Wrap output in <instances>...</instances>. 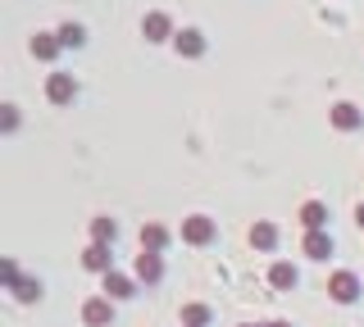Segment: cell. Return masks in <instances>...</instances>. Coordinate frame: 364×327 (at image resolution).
<instances>
[{
    "label": "cell",
    "mask_w": 364,
    "mask_h": 327,
    "mask_svg": "<svg viewBox=\"0 0 364 327\" xmlns=\"http://www.w3.org/2000/svg\"><path fill=\"white\" fill-rule=\"evenodd\" d=\"M364 296V282L355 268H337V273H328V300H337V304H355Z\"/></svg>",
    "instance_id": "1"
},
{
    "label": "cell",
    "mask_w": 364,
    "mask_h": 327,
    "mask_svg": "<svg viewBox=\"0 0 364 327\" xmlns=\"http://www.w3.org/2000/svg\"><path fill=\"white\" fill-rule=\"evenodd\" d=\"M214 236H219V223H214L210 214H191V218H182V241H187V245H210Z\"/></svg>",
    "instance_id": "2"
},
{
    "label": "cell",
    "mask_w": 364,
    "mask_h": 327,
    "mask_svg": "<svg viewBox=\"0 0 364 327\" xmlns=\"http://www.w3.org/2000/svg\"><path fill=\"white\" fill-rule=\"evenodd\" d=\"M141 37L151 41V46H164V41L178 37V28H173V18H168L164 9H151V14L141 18Z\"/></svg>",
    "instance_id": "3"
},
{
    "label": "cell",
    "mask_w": 364,
    "mask_h": 327,
    "mask_svg": "<svg viewBox=\"0 0 364 327\" xmlns=\"http://www.w3.org/2000/svg\"><path fill=\"white\" fill-rule=\"evenodd\" d=\"M100 296H109L114 304L132 300V296H136V277H128V273H114V268H109V273L100 277Z\"/></svg>",
    "instance_id": "4"
},
{
    "label": "cell",
    "mask_w": 364,
    "mask_h": 327,
    "mask_svg": "<svg viewBox=\"0 0 364 327\" xmlns=\"http://www.w3.org/2000/svg\"><path fill=\"white\" fill-rule=\"evenodd\" d=\"M73 96H77V77L73 73H50L46 77V100H50V105H73Z\"/></svg>",
    "instance_id": "5"
},
{
    "label": "cell",
    "mask_w": 364,
    "mask_h": 327,
    "mask_svg": "<svg viewBox=\"0 0 364 327\" xmlns=\"http://www.w3.org/2000/svg\"><path fill=\"white\" fill-rule=\"evenodd\" d=\"M328 123H333L337 132H355V128H364V109L350 105V100H337V105L328 109Z\"/></svg>",
    "instance_id": "6"
},
{
    "label": "cell",
    "mask_w": 364,
    "mask_h": 327,
    "mask_svg": "<svg viewBox=\"0 0 364 327\" xmlns=\"http://www.w3.org/2000/svg\"><path fill=\"white\" fill-rule=\"evenodd\" d=\"M132 277L146 282V287H159V282H164V259L151 255V250H141V255H136V264H132Z\"/></svg>",
    "instance_id": "7"
},
{
    "label": "cell",
    "mask_w": 364,
    "mask_h": 327,
    "mask_svg": "<svg viewBox=\"0 0 364 327\" xmlns=\"http://www.w3.org/2000/svg\"><path fill=\"white\" fill-rule=\"evenodd\" d=\"M82 323H87V327H109V323H114V300H109V296L82 300Z\"/></svg>",
    "instance_id": "8"
},
{
    "label": "cell",
    "mask_w": 364,
    "mask_h": 327,
    "mask_svg": "<svg viewBox=\"0 0 364 327\" xmlns=\"http://www.w3.org/2000/svg\"><path fill=\"white\" fill-rule=\"evenodd\" d=\"M301 250H305V259H314V264H328V259H333V250H337V241H333L328 232H305Z\"/></svg>",
    "instance_id": "9"
},
{
    "label": "cell",
    "mask_w": 364,
    "mask_h": 327,
    "mask_svg": "<svg viewBox=\"0 0 364 327\" xmlns=\"http://www.w3.org/2000/svg\"><path fill=\"white\" fill-rule=\"evenodd\" d=\"M173 50L182 55V60H200V55H205V32L200 28H178Z\"/></svg>",
    "instance_id": "10"
},
{
    "label": "cell",
    "mask_w": 364,
    "mask_h": 327,
    "mask_svg": "<svg viewBox=\"0 0 364 327\" xmlns=\"http://www.w3.org/2000/svg\"><path fill=\"white\" fill-rule=\"evenodd\" d=\"M82 268H87V273H100V277H105L109 268H114V245H96V241H91L87 250H82Z\"/></svg>",
    "instance_id": "11"
},
{
    "label": "cell",
    "mask_w": 364,
    "mask_h": 327,
    "mask_svg": "<svg viewBox=\"0 0 364 327\" xmlns=\"http://www.w3.org/2000/svg\"><path fill=\"white\" fill-rule=\"evenodd\" d=\"M296 282H301V273H296L291 259H273L269 264V287L273 291H296Z\"/></svg>",
    "instance_id": "12"
},
{
    "label": "cell",
    "mask_w": 364,
    "mask_h": 327,
    "mask_svg": "<svg viewBox=\"0 0 364 327\" xmlns=\"http://www.w3.org/2000/svg\"><path fill=\"white\" fill-rule=\"evenodd\" d=\"M301 228L305 232H328V200H305L301 205Z\"/></svg>",
    "instance_id": "13"
},
{
    "label": "cell",
    "mask_w": 364,
    "mask_h": 327,
    "mask_svg": "<svg viewBox=\"0 0 364 327\" xmlns=\"http://www.w3.org/2000/svg\"><path fill=\"white\" fill-rule=\"evenodd\" d=\"M250 245L255 250H278V223H269V218H259V223H250Z\"/></svg>",
    "instance_id": "14"
},
{
    "label": "cell",
    "mask_w": 364,
    "mask_h": 327,
    "mask_svg": "<svg viewBox=\"0 0 364 327\" xmlns=\"http://www.w3.org/2000/svg\"><path fill=\"white\" fill-rule=\"evenodd\" d=\"M60 37H55V32H37V37H32V55H37V60L41 64H55V60H60Z\"/></svg>",
    "instance_id": "15"
},
{
    "label": "cell",
    "mask_w": 364,
    "mask_h": 327,
    "mask_svg": "<svg viewBox=\"0 0 364 327\" xmlns=\"http://www.w3.org/2000/svg\"><path fill=\"white\" fill-rule=\"evenodd\" d=\"M168 241H173V236H168V228H164V223H141V250L159 255Z\"/></svg>",
    "instance_id": "16"
},
{
    "label": "cell",
    "mask_w": 364,
    "mask_h": 327,
    "mask_svg": "<svg viewBox=\"0 0 364 327\" xmlns=\"http://www.w3.org/2000/svg\"><path fill=\"white\" fill-rule=\"evenodd\" d=\"M55 37H60V46H64V50L87 46V28H82V23H73V18H64V23L55 28Z\"/></svg>",
    "instance_id": "17"
},
{
    "label": "cell",
    "mask_w": 364,
    "mask_h": 327,
    "mask_svg": "<svg viewBox=\"0 0 364 327\" xmlns=\"http://www.w3.org/2000/svg\"><path fill=\"white\" fill-rule=\"evenodd\" d=\"M210 323H214V309H210V304H200V300L182 304V327H210Z\"/></svg>",
    "instance_id": "18"
},
{
    "label": "cell",
    "mask_w": 364,
    "mask_h": 327,
    "mask_svg": "<svg viewBox=\"0 0 364 327\" xmlns=\"http://www.w3.org/2000/svg\"><path fill=\"white\" fill-rule=\"evenodd\" d=\"M91 241H96V245H114V236H119V223H114V218H105V214H100V218H91Z\"/></svg>",
    "instance_id": "19"
},
{
    "label": "cell",
    "mask_w": 364,
    "mask_h": 327,
    "mask_svg": "<svg viewBox=\"0 0 364 327\" xmlns=\"http://www.w3.org/2000/svg\"><path fill=\"white\" fill-rule=\"evenodd\" d=\"M9 296H14L18 304H37V300L46 296V287H41V282H37V277H23V282H18V287H9Z\"/></svg>",
    "instance_id": "20"
},
{
    "label": "cell",
    "mask_w": 364,
    "mask_h": 327,
    "mask_svg": "<svg viewBox=\"0 0 364 327\" xmlns=\"http://www.w3.org/2000/svg\"><path fill=\"white\" fill-rule=\"evenodd\" d=\"M23 273H18V264L14 259H0V287H18Z\"/></svg>",
    "instance_id": "21"
},
{
    "label": "cell",
    "mask_w": 364,
    "mask_h": 327,
    "mask_svg": "<svg viewBox=\"0 0 364 327\" xmlns=\"http://www.w3.org/2000/svg\"><path fill=\"white\" fill-rule=\"evenodd\" d=\"M0 132H18V105H0Z\"/></svg>",
    "instance_id": "22"
},
{
    "label": "cell",
    "mask_w": 364,
    "mask_h": 327,
    "mask_svg": "<svg viewBox=\"0 0 364 327\" xmlns=\"http://www.w3.org/2000/svg\"><path fill=\"white\" fill-rule=\"evenodd\" d=\"M264 327H291V323H282V318H273V323H264Z\"/></svg>",
    "instance_id": "23"
},
{
    "label": "cell",
    "mask_w": 364,
    "mask_h": 327,
    "mask_svg": "<svg viewBox=\"0 0 364 327\" xmlns=\"http://www.w3.org/2000/svg\"><path fill=\"white\" fill-rule=\"evenodd\" d=\"M355 223H360V228H364V205H360V209H355Z\"/></svg>",
    "instance_id": "24"
},
{
    "label": "cell",
    "mask_w": 364,
    "mask_h": 327,
    "mask_svg": "<svg viewBox=\"0 0 364 327\" xmlns=\"http://www.w3.org/2000/svg\"><path fill=\"white\" fill-rule=\"evenodd\" d=\"M237 327H264V323H237Z\"/></svg>",
    "instance_id": "25"
}]
</instances>
